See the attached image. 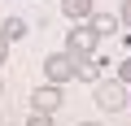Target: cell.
<instances>
[{
  "instance_id": "1",
  "label": "cell",
  "mask_w": 131,
  "mask_h": 126,
  "mask_svg": "<svg viewBox=\"0 0 131 126\" xmlns=\"http://www.w3.org/2000/svg\"><path fill=\"white\" fill-rule=\"evenodd\" d=\"M96 31L88 26V22H74L70 31H66V57H74V61H88L92 52H96Z\"/></svg>"
},
{
  "instance_id": "2",
  "label": "cell",
  "mask_w": 131,
  "mask_h": 126,
  "mask_svg": "<svg viewBox=\"0 0 131 126\" xmlns=\"http://www.w3.org/2000/svg\"><path fill=\"white\" fill-rule=\"evenodd\" d=\"M70 78H79L74 57H66V52H52V57H44V83H48V87H66Z\"/></svg>"
},
{
  "instance_id": "3",
  "label": "cell",
  "mask_w": 131,
  "mask_h": 126,
  "mask_svg": "<svg viewBox=\"0 0 131 126\" xmlns=\"http://www.w3.org/2000/svg\"><path fill=\"white\" fill-rule=\"evenodd\" d=\"M96 104L101 109H127V87L118 83V78H105V83H96Z\"/></svg>"
},
{
  "instance_id": "4",
  "label": "cell",
  "mask_w": 131,
  "mask_h": 126,
  "mask_svg": "<svg viewBox=\"0 0 131 126\" xmlns=\"http://www.w3.org/2000/svg\"><path fill=\"white\" fill-rule=\"evenodd\" d=\"M61 100H66L61 87H48V83H44V87L31 91V113H48V117H52V113L61 109Z\"/></svg>"
},
{
  "instance_id": "5",
  "label": "cell",
  "mask_w": 131,
  "mask_h": 126,
  "mask_svg": "<svg viewBox=\"0 0 131 126\" xmlns=\"http://www.w3.org/2000/svg\"><path fill=\"white\" fill-rule=\"evenodd\" d=\"M61 13L70 18V22H92L96 5H92V0H61Z\"/></svg>"
},
{
  "instance_id": "6",
  "label": "cell",
  "mask_w": 131,
  "mask_h": 126,
  "mask_svg": "<svg viewBox=\"0 0 131 126\" xmlns=\"http://www.w3.org/2000/svg\"><path fill=\"white\" fill-rule=\"evenodd\" d=\"M92 31H96V39H109V35H118V13H92V22H88Z\"/></svg>"
},
{
  "instance_id": "7",
  "label": "cell",
  "mask_w": 131,
  "mask_h": 126,
  "mask_svg": "<svg viewBox=\"0 0 131 126\" xmlns=\"http://www.w3.org/2000/svg\"><path fill=\"white\" fill-rule=\"evenodd\" d=\"M22 35H26V22L22 18H5V22H0V39H5V44H13Z\"/></svg>"
},
{
  "instance_id": "8",
  "label": "cell",
  "mask_w": 131,
  "mask_h": 126,
  "mask_svg": "<svg viewBox=\"0 0 131 126\" xmlns=\"http://www.w3.org/2000/svg\"><path fill=\"white\" fill-rule=\"evenodd\" d=\"M118 83L131 87V57H122V65H118Z\"/></svg>"
},
{
  "instance_id": "9",
  "label": "cell",
  "mask_w": 131,
  "mask_h": 126,
  "mask_svg": "<svg viewBox=\"0 0 131 126\" xmlns=\"http://www.w3.org/2000/svg\"><path fill=\"white\" fill-rule=\"evenodd\" d=\"M26 126H57V122H52L48 113H31V117H26Z\"/></svg>"
},
{
  "instance_id": "10",
  "label": "cell",
  "mask_w": 131,
  "mask_h": 126,
  "mask_svg": "<svg viewBox=\"0 0 131 126\" xmlns=\"http://www.w3.org/2000/svg\"><path fill=\"white\" fill-rule=\"evenodd\" d=\"M118 22H122V26H131V0H122V13H118Z\"/></svg>"
},
{
  "instance_id": "11",
  "label": "cell",
  "mask_w": 131,
  "mask_h": 126,
  "mask_svg": "<svg viewBox=\"0 0 131 126\" xmlns=\"http://www.w3.org/2000/svg\"><path fill=\"white\" fill-rule=\"evenodd\" d=\"M5 57H9V44H5V39H0V65H5Z\"/></svg>"
},
{
  "instance_id": "12",
  "label": "cell",
  "mask_w": 131,
  "mask_h": 126,
  "mask_svg": "<svg viewBox=\"0 0 131 126\" xmlns=\"http://www.w3.org/2000/svg\"><path fill=\"white\" fill-rule=\"evenodd\" d=\"M79 126H101V122H79Z\"/></svg>"
},
{
  "instance_id": "13",
  "label": "cell",
  "mask_w": 131,
  "mask_h": 126,
  "mask_svg": "<svg viewBox=\"0 0 131 126\" xmlns=\"http://www.w3.org/2000/svg\"><path fill=\"white\" fill-rule=\"evenodd\" d=\"M0 96H5V78H0Z\"/></svg>"
}]
</instances>
